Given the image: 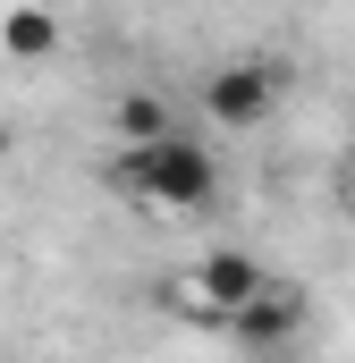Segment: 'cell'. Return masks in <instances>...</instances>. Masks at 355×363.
<instances>
[{"mask_svg":"<svg viewBox=\"0 0 355 363\" xmlns=\"http://www.w3.org/2000/svg\"><path fill=\"white\" fill-rule=\"evenodd\" d=\"M102 178L119 186L136 211H220V186H229L212 135H195V127H178L161 144H136V152H110Z\"/></svg>","mask_w":355,"mask_h":363,"instance_id":"obj_1","label":"cell"},{"mask_svg":"<svg viewBox=\"0 0 355 363\" xmlns=\"http://www.w3.org/2000/svg\"><path fill=\"white\" fill-rule=\"evenodd\" d=\"M279 101H288V68L279 60H220L203 77V127L212 135H254V127L279 118Z\"/></svg>","mask_w":355,"mask_h":363,"instance_id":"obj_2","label":"cell"},{"mask_svg":"<svg viewBox=\"0 0 355 363\" xmlns=\"http://www.w3.org/2000/svg\"><path fill=\"white\" fill-rule=\"evenodd\" d=\"M263 287H271V262H263V254H246V245H220V254H203V262L186 271L178 304L229 330V321H237V313H246V304H254Z\"/></svg>","mask_w":355,"mask_h":363,"instance_id":"obj_3","label":"cell"},{"mask_svg":"<svg viewBox=\"0 0 355 363\" xmlns=\"http://www.w3.org/2000/svg\"><path fill=\"white\" fill-rule=\"evenodd\" d=\"M305 321H313V296L296 287V279H279L271 271V287L229 321V338H246V347H263V355H279V347H296L305 338Z\"/></svg>","mask_w":355,"mask_h":363,"instance_id":"obj_4","label":"cell"},{"mask_svg":"<svg viewBox=\"0 0 355 363\" xmlns=\"http://www.w3.org/2000/svg\"><path fill=\"white\" fill-rule=\"evenodd\" d=\"M110 135H119V152L161 144V135H178V110H170L153 85H136V93H119V101H110Z\"/></svg>","mask_w":355,"mask_h":363,"instance_id":"obj_5","label":"cell"},{"mask_svg":"<svg viewBox=\"0 0 355 363\" xmlns=\"http://www.w3.org/2000/svg\"><path fill=\"white\" fill-rule=\"evenodd\" d=\"M0 51L9 60H51L60 51V17L51 9H9L0 17Z\"/></svg>","mask_w":355,"mask_h":363,"instance_id":"obj_6","label":"cell"},{"mask_svg":"<svg viewBox=\"0 0 355 363\" xmlns=\"http://www.w3.org/2000/svg\"><path fill=\"white\" fill-rule=\"evenodd\" d=\"M330 186H339V203L355 211V135H347V152H339V178H330Z\"/></svg>","mask_w":355,"mask_h":363,"instance_id":"obj_7","label":"cell"},{"mask_svg":"<svg viewBox=\"0 0 355 363\" xmlns=\"http://www.w3.org/2000/svg\"><path fill=\"white\" fill-rule=\"evenodd\" d=\"M0 161H9V118H0Z\"/></svg>","mask_w":355,"mask_h":363,"instance_id":"obj_8","label":"cell"}]
</instances>
